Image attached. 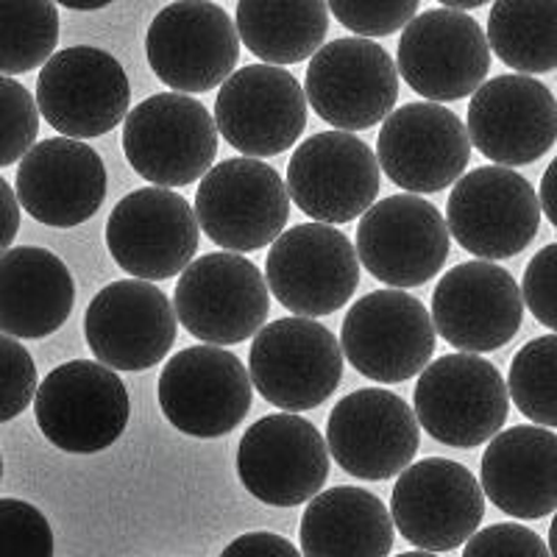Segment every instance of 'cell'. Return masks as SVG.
I'll return each instance as SVG.
<instances>
[{
    "label": "cell",
    "mask_w": 557,
    "mask_h": 557,
    "mask_svg": "<svg viewBox=\"0 0 557 557\" xmlns=\"http://www.w3.org/2000/svg\"><path fill=\"white\" fill-rule=\"evenodd\" d=\"M123 153L146 182L187 187L215 162V121L196 98L159 92L123 117Z\"/></svg>",
    "instance_id": "6da1fadb"
},
{
    "label": "cell",
    "mask_w": 557,
    "mask_h": 557,
    "mask_svg": "<svg viewBox=\"0 0 557 557\" xmlns=\"http://www.w3.org/2000/svg\"><path fill=\"white\" fill-rule=\"evenodd\" d=\"M416 421L437 444L474 449L505 426L510 396L494 362L476 355H444L418 376Z\"/></svg>",
    "instance_id": "7a4b0ae2"
},
{
    "label": "cell",
    "mask_w": 557,
    "mask_h": 557,
    "mask_svg": "<svg viewBox=\"0 0 557 557\" xmlns=\"http://www.w3.org/2000/svg\"><path fill=\"white\" fill-rule=\"evenodd\" d=\"M248 380L282 412L315 410L343 380L341 341L312 318H278L253 337Z\"/></svg>",
    "instance_id": "3957f363"
},
{
    "label": "cell",
    "mask_w": 557,
    "mask_h": 557,
    "mask_svg": "<svg viewBox=\"0 0 557 557\" xmlns=\"http://www.w3.org/2000/svg\"><path fill=\"white\" fill-rule=\"evenodd\" d=\"M42 435L70 455H96L123 435L132 416L128 391L112 368L73 360L53 368L34 393Z\"/></svg>",
    "instance_id": "277c9868"
},
{
    "label": "cell",
    "mask_w": 557,
    "mask_h": 557,
    "mask_svg": "<svg viewBox=\"0 0 557 557\" xmlns=\"http://www.w3.org/2000/svg\"><path fill=\"white\" fill-rule=\"evenodd\" d=\"M176 321L207 346H235L262 330L271 312L265 276L232 251L193 260L173 293Z\"/></svg>",
    "instance_id": "5b68a950"
},
{
    "label": "cell",
    "mask_w": 557,
    "mask_h": 557,
    "mask_svg": "<svg viewBox=\"0 0 557 557\" xmlns=\"http://www.w3.org/2000/svg\"><path fill=\"white\" fill-rule=\"evenodd\" d=\"M193 212L198 228L223 251H257L285 232L290 196L268 162L223 159L201 176Z\"/></svg>",
    "instance_id": "8992f818"
},
{
    "label": "cell",
    "mask_w": 557,
    "mask_h": 557,
    "mask_svg": "<svg viewBox=\"0 0 557 557\" xmlns=\"http://www.w3.org/2000/svg\"><path fill=\"white\" fill-rule=\"evenodd\" d=\"M265 285L285 310L298 318L330 315L348 305L360 285V260L341 228L301 223L273 240Z\"/></svg>",
    "instance_id": "52a82bcc"
},
{
    "label": "cell",
    "mask_w": 557,
    "mask_h": 557,
    "mask_svg": "<svg viewBox=\"0 0 557 557\" xmlns=\"http://www.w3.org/2000/svg\"><path fill=\"white\" fill-rule=\"evenodd\" d=\"M446 228L485 262L519 257L541 232L539 193L513 168L487 165L455 182Z\"/></svg>",
    "instance_id": "ba28073f"
},
{
    "label": "cell",
    "mask_w": 557,
    "mask_h": 557,
    "mask_svg": "<svg viewBox=\"0 0 557 557\" xmlns=\"http://www.w3.org/2000/svg\"><path fill=\"white\" fill-rule=\"evenodd\" d=\"M301 89L321 121L348 134L366 132L399 101V73L374 39L343 37L312 53Z\"/></svg>",
    "instance_id": "9c48e42d"
},
{
    "label": "cell",
    "mask_w": 557,
    "mask_h": 557,
    "mask_svg": "<svg viewBox=\"0 0 557 557\" xmlns=\"http://www.w3.org/2000/svg\"><path fill=\"white\" fill-rule=\"evenodd\" d=\"M146 53L173 92H209L237 67L240 37L226 9L212 0H176L148 26Z\"/></svg>",
    "instance_id": "30bf717a"
},
{
    "label": "cell",
    "mask_w": 557,
    "mask_h": 557,
    "mask_svg": "<svg viewBox=\"0 0 557 557\" xmlns=\"http://www.w3.org/2000/svg\"><path fill=\"white\" fill-rule=\"evenodd\" d=\"M485 494L462 462L426 457L399 474L391 496V521L421 552H451L476 532Z\"/></svg>",
    "instance_id": "8fae6325"
},
{
    "label": "cell",
    "mask_w": 557,
    "mask_h": 557,
    "mask_svg": "<svg viewBox=\"0 0 557 557\" xmlns=\"http://www.w3.org/2000/svg\"><path fill=\"white\" fill-rule=\"evenodd\" d=\"M341 351L357 374L382 385L418 376L435 355V326L426 307L405 290H376L343 318Z\"/></svg>",
    "instance_id": "7c38bea8"
},
{
    "label": "cell",
    "mask_w": 557,
    "mask_h": 557,
    "mask_svg": "<svg viewBox=\"0 0 557 557\" xmlns=\"http://www.w3.org/2000/svg\"><path fill=\"white\" fill-rule=\"evenodd\" d=\"M132 103L126 70L112 53L76 45L53 53L37 78V109L62 137L92 139L121 126Z\"/></svg>",
    "instance_id": "4fadbf2b"
},
{
    "label": "cell",
    "mask_w": 557,
    "mask_h": 557,
    "mask_svg": "<svg viewBox=\"0 0 557 557\" xmlns=\"http://www.w3.org/2000/svg\"><path fill=\"white\" fill-rule=\"evenodd\" d=\"M357 260L393 290L421 287L444 271L451 253L446 218L418 196H391L362 212Z\"/></svg>",
    "instance_id": "5bb4252c"
},
{
    "label": "cell",
    "mask_w": 557,
    "mask_h": 557,
    "mask_svg": "<svg viewBox=\"0 0 557 557\" xmlns=\"http://www.w3.org/2000/svg\"><path fill=\"white\" fill-rule=\"evenodd\" d=\"M157 393L178 432L223 437L246 421L253 387L237 355L221 346H190L168 360Z\"/></svg>",
    "instance_id": "9a60e30c"
},
{
    "label": "cell",
    "mask_w": 557,
    "mask_h": 557,
    "mask_svg": "<svg viewBox=\"0 0 557 557\" xmlns=\"http://www.w3.org/2000/svg\"><path fill=\"white\" fill-rule=\"evenodd\" d=\"M201 228L178 193L143 187L117 201L107 221L112 260L143 282H165L196 260Z\"/></svg>",
    "instance_id": "2e32d148"
},
{
    "label": "cell",
    "mask_w": 557,
    "mask_h": 557,
    "mask_svg": "<svg viewBox=\"0 0 557 557\" xmlns=\"http://www.w3.org/2000/svg\"><path fill=\"white\" fill-rule=\"evenodd\" d=\"M287 196L315 223H348L376 201L382 171L376 153L348 132L312 134L287 165Z\"/></svg>",
    "instance_id": "e0dca14e"
},
{
    "label": "cell",
    "mask_w": 557,
    "mask_h": 557,
    "mask_svg": "<svg viewBox=\"0 0 557 557\" xmlns=\"http://www.w3.org/2000/svg\"><path fill=\"white\" fill-rule=\"evenodd\" d=\"M396 73L432 103L474 96L491 73L485 32L474 17L455 9L418 14L401 32Z\"/></svg>",
    "instance_id": "ac0fdd59"
},
{
    "label": "cell",
    "mask_w": 557,
    "mask_h": 557,
    "mask_svg": "<svg viewBox=\"0 0 557 557\" xmlns=\"http://www.w3.org/2000/svg\"><path fill=\"white\" fill-rule=\"evenodd\" d=\"M421 444L416 412L399 393L366 387L343 396L326 421V449L346 474L382 482L401 474Z\"/></svg>",
    "instance_id": "d6986e66"
},
{
    "label": "cell",
    "mask_w": 557,
    "mask_h": 557,
    "mask_svg": "<svg viewBox=\"0 0 557 557\" xmlns=\"http://www.w3.org/2000/svg\"><path fill=\"white\" fill-rule=\"evenodd\" d=\"M246 491L273 507H296L321 494L330 476V449L321 432L296 412L260 418L237 449Z\"/></svg>",
    "instance_id": "ffe728a7"
},
{
    "label": "cell",
    "mask_w": 557,
    "mask_h": 557,
    "mask_svg": "<svg viewBox=\"0 0 557 557\" xmlns=\"http://www.w3.org/2000/svg\"><path fill=\"white\" fill-rule=\"evenodd\" d=\"M466 123L441 103H405L391 112L376 139L380 171L407 193L446 190L471 162Z\"/></svg>",
    "instance_id": "44dd1931"
},
{
    "label": "cell",
    "mask_w": 557,
    "mask_h": 557,
    "mask_svg": "<svg viewBox=\"0 0 557 557\" xmlns=\"http://www.w3.org/2000/svg\"><path fill=\"white\" fill-rule=\"evenodd\" d=\"M212 121L228 146L246 157H276L305 134V89L290 70L246 64L223 82Z\"/></svg>",
    "instance_id": "7402d4cb"
},
{
    "label": "cell",
    "mask_w": 557,
    "mask_h": 557,
    "mask_svg": "<svg viewBox=\"0 0 557 557\" xmlns=\"http://www.w3.org/2000/svg\"><path fill=\"white\" fill-rule=\"evenodd\" d=\"M432 326L462 355L507 346L521 330L524 301L513 273L474 260L446 271L432 293Z\"/></svg>",
    "instance_id": "603a6c76"
},
{
    "label": "cell",
    "mask_w": 557,
    "mask_h": 557,
    "mask_svg": "<svg viewBox=\"0 0 557 557\" xmlns=\"http://www.w3.org/2000/svg\"><path fill=\"white\" fill-rule=\"evenodd\" d=\"M173 301L151 282L121 278L103 287L87 307L84 335L92 355L112 371H148L176 341Z\"/></svg>",
    "instance_id": "cb8c5ba5"
},
{
    "label": "cell",
    "mask_w": 557,
    "mask_h": 557,
    "mask_svg": "<svg viewBox=\"0 0 557 557\" xmlns=\"http://www.w3.org/2000/svg\"><path fill=\"white\" fill-rule=\"evenodd\" d=\"M471 148L502 168L530 165L557 139L552 89L532 76L507 73L482 82L469 103Z\"/></svg>",
    "instance_id": "d4e9b609"
},
{
    "label": "cell",
    "mask_w": 557,
    "mask_h": 557,
    "mask_svg": "<svg viewBox=\"0 0 557 557\" xmlns=\"http://www.w3.org/2000/svg\"><path fill=\"white\" fill-rule=\"evenodd\" d=\"M17 203L45 226L89 221L107 198V168L98 151L70 137L34 143L17 168Z\"/></svg>",
    "instance_id": "484cf974"
},
{
    "label": "cell",
    "mask_w": 557,
    "mask_h": 557,
    "mask_svg": "<svg viewBox=\"0 0 557 557\" xmlns=\"http://www.w3.org/2000/svg\"><path fill=\"white\" fill-rule=\"evenodd\" d=\"M482 494L513 519H546L557 507V435L544 426L496 432L480 462Z\"/></svg>",
    "instance_id": "4316f807"
},
{
    "label": "cell",
    "mask_w": 557,
    "mask_h": 557,
    "mask_svg": "<svg viewBox=\"0 0 557 557\" xmlns=\"http://www.w3.org/2000/svg\"><path fill=\"white\" fill-rule=\"evenodd\" d=\"M76 305V282L53 251L37 246L0 253V335L39 341L62 330Z\"/></svg>",
    "instance_id": "83f0119b"
},
{
    "label": "cell",
    "mask_w": 557,
    "mask_h": 557,
    "mask_svg": "<svg viewBox=\"0 0 557 557\" xmlns=\"http://www.w3.org/2000/svg\"><path fill=\"white\" fill-rule=\"evenodd\" d=\"M298 541L301 557H387L393 521L376 494L337 485L312 496L301 516Z\"/></svg>",
    "instance_id": "f1b7e54d"
},
{
    "label": "cell",
    "mask_w": 557,
    "mask_h": 557,
    "mask_svg": "<svg viewBox=\"0 0 557 557\" xmlns=\"http://www.w3.org/2000/svg\"><path fill=\"white\" fill-rule=\"evenodd\" d=\"M237 37L262 64L310 59L330 32L326 0H237Z\"/></svg>",
    "instance_id": "f546056e"
},
{
    "label": "cell",
    "mask_w": 557,
    "mask_h": 557,
    "mask_svg": "<svg viewBox=\"0 0 557 557\" xmlns=\"http://www.w3.org/2000/svg\"><path fill=\"white\" fill-rule=\"evenodd\" d=\"M557 0H494L487 48L516 73L557 67Z\"/></svg>",
    "instance_id": "4dcf8cb0"
},
{
    "label": "cell",
    "mask_w": 557,
    "mask_h": 557,
    "mask_svg": "<svg viewBox=\"0 0 557 557\" xmlns=\"http://www.w3.org/2000/svg\"><path fill=\"white\" fill-rule=\"evenodd\" d=\"M59 12L53 0H0V76H20L53 57Z\"/></svg>",
    "instance_id": "1f68e13d"
},
{
    "label": "cell",
    "mask_w": 557,
    "mask_h": 557,
    "mask_svg": "<svg viewBox=\"0 0 557 557\" xmlns=\"http://www.w3.org/2000/svg\"><path fill=\"white\" fill-rule=\"evenodd\" d=\"M555 366H557V337L544 335L527 343L510 362L507 374V396L532 424L552 430L557 424L555 401Z\"/></svg>",
    "instance_id": "d6a6232c"
},
{
    "label": "cell",
    "mask_w": 557,
    "mask_h": 557,
    "mask_svg": "<svg viewBox=\"0 0 557 557\" xmlns=\"http://www.w3.org/2000/svg\"><path fill=\"white\" fill-rule=\"evenodd\" d=\"M39 134V109L20 82L0 76V168L26 157Z\"/></svg>",
    "instance_id": "836d02e7"
},
{
    "label": "cell",
    "mask_w": 557,
    "mask_h": 557,
    "mask_svg": "<svg viewBox=\"0 0 557 557\" xmlns=\"http://www.w3.org/2000/svg\"><path fill=\"white\" fill-rule=\"evenodd\" d=\"M0 557H53V530L42 510L0 499Z\"/></svg>",
    "instance_id": "e575fe53"
},
{
    "label": "cell",
    "mask_w": 557,
    "mask_h": 557,
    "mask_svg": "<svg viewBox=\"0 0 557 557\" xmlns=\"http://www.w3.org/2000/svg\"><path fill=\"white\" fill-rule=\"evenodd\" d=\"M421 0H326L335 20L355 37H391L405 28L418 12Z\"/></svg>",
    "instance_id": "d590c367"
},
{
    "label": "cell",
    "mask_w": 557,
    "mask_h": 557,
    "mask_svg": "<svg viewBox=\"0 0 557 557\" xmlns=\"http://www.w3.org/2000/svg\"><path fill=\"white\" fill-rule=\"evenodd\" d=\"M37 385V362L28 348L14 337L0 335V424L32 405Z\"/></svg>",
    "instance_id": "8d00e7d4"
},
{
    "label": "cell",
    "mask_w": 557,
    "mask_h": 557,
    "mask_svg": "<svg viewBox=\"0 0 557 557\" xmlns=\"http://www.w3.org/2000/svg\"><path fill=\"white\" fill-rule=\"evenodd\" d=\"M466 544L462 557H552L539 532L521 524H491Z\"/></svg>",
    "instance_id": "74e56055"
},
{
    "label": "cell",
    "mask_w": 557,
    "mask_h": 557,
    "mask_svg": "<svg viewBox=\"0 0 557 557\" xmlns=\"http://www.w3.org/2000/svg\"><path fill=\"white\" fill-rule=\"evenodd\" d=\"M555 271H557V246L541 248L530 260L524 271V282H521V301L530 307L535 321L544 323L546 330L557 326V312H555Z\"/></svg>",
    "instance_id": "f35d334b"
},
{
    "label": "cell",
    "mask_w": 557,
    "mask_h": 557,
    "mask_svg": "<svg viewBox=\"0 0 557 557\" xmlns=\"http://www.w3.org/2000/svg\"><path fill=\"white\" fill-rule=\"evenodd\" d=\"M221 557H301V552L276 532H246L232 541Z\"/></svg>",
    "instance_id": "ab89813d"
},
{
    "label": "cell",
    "mask_w": 557,
    "mask_h": 557,
    "mask_svg": "<svg viewBox=\"0 0 557 557\" xmlns=\"http://www.w3.org/2000/svg\"><path fill=\"white\" fill-rule=\"evenodd\" d=\"M20 232V203L12 184L0 176V253L7 251Z\"/></svg>",
    "instance_id": "60d3db41"
},
{
    "label": "cell",
    "mask_w": 557,
    "mask_h": 557,
    "mask_svg": "<svg viewBox=\"0 0 557 557\" xmlns=\"http://www.w3.org/2000/svg\"><path fill=\"white\" fill-rule=\"evenodd\" d=\"M555 173H557V165L552 162L549 168H546L544 178H541V193H539V203H541V212L546 215V221L552 223V226H557V198H555Z\"/></svg>",
    "instance_id": "b9f144b4"
},
{
    "label": "cell",
    "mask_w": 557,
    "mask_h": 557,
    "mask_svg": "<svg viewBox=\"0 0 557 557\" xmlns=\"http://www.w3.org/2000/svg\"><path fill=\"white\" fill-rule=\"evenodd\" d=\"M59 7H67V9H76V12H96V9L109 7L114 0H53Z\"/></svg>",
    "instance_id": "7bdbcfd3"
},
{
    "label": "cell",
    "mask_w": 557,
    "mask_h": 557,
    "mask_svg": "<svg viewBox=\"0 0 557 557\" xmlns=\"http://www.w3.org/2000/svg\"><path fill=\"white\" fill-rule=\"evenodd\" d=\"M441 3H444V9H455V12H469V9L485 7V3H491V0H441Z\"/></svg>",
    "instance_id": "ee69618b"
},
{
    "label": "cell",
    "mask_w": 557,
    "mask_h": 557,
    "mask_svg": "<svg viewBox=\"0 0 557 557\" xmlns=\"http://www.w3.org/2000/svg\"><path fill=\"white\" fill-rule=\"evenodd\" d=\"M396 557H437V555H435V552H421V549H418V552H405V555H396Z\"/></svg>",
    "instance_id": "f6af8a7d"
},
{
    "label": "cell",
    "mask_w": 557,
    "mask_h": 557,
    "mask_svg": "<svg viewBox=\"0 0 557 557\" xmlns=\"http://www.w3.org/2000/svg\"><path fill=\"white\" fill-rule=\"evenodd\" d=\"M0 480H3V457H0Z\"/></svg>",
    "instance_id": "bcb514c9"
}]
</instances>
